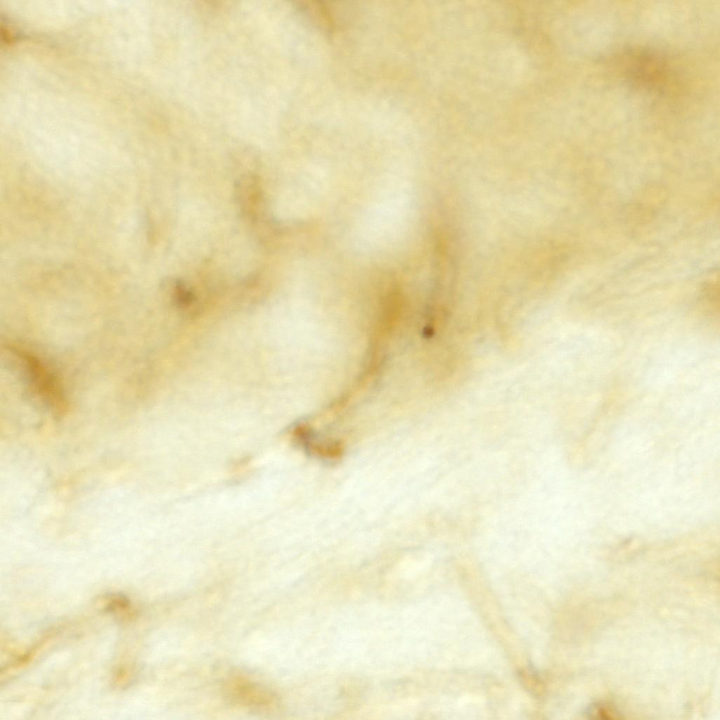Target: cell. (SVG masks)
I'll return each instance as SVG.
<instances>
[{"label": "cell", "mask_w": 720, "mask_h": 720, "mask_svg": "<svg viewBox=\"0 0 720 720\" xmlns=\"http://www.w3.org/2000/svg\"><path fill=\"white\" fill-rule=\"evenodd\" d=\"M592 715L600 716V718H613L614 713H612L610 709L607 708L605 706L597 705L592 710ZM596 716V717H597Z\"/></svg>", "instance_id": "5"}, {"label": "cell", "mask_w": 720, "mask_h": 720, "mask_svg": "<svg viewBox=\"0 0 720 720\" xmlns=\"http://www.w3.org/2000/svg\"><path fill=\"white\" fill-rule=\"evenodd\" d=\"M8 349L18 365L28 391L49 411L62 413L66 409L65 398L58 380L49 366L29 351L13 346Z\"/></svg>", "instance_id": "1"}, {"label": "cell", "mask_w": 720, "mask_h": 720, "mask_svg": "<svg viewBox=\"0 0 720 720\" xmlns=\"http://www.w3.org/2000/svg\"><path fill=\"white\" fill-rule=\"evenodd\" d=\"M628 67V74L637 84L644 86L660 89L665 83L666 65L664 60L655 53L641 51L633 53Z\"/></svg>", "instance_id": "3"}, {"label": "cell", "mask_w": 720, "mask_h": 720, "mask_svg": "<svg viewBox=\"0 0 720 720\" xmlns=\"http://www.w3.org/2000/svg\"><path fill=\"white\" fill-rule=\"evenodd\" d=\"M105 602V609L108 612L124 617H131L134 615L129 600L123 595L112 594L108 596Z\"/></svg>", "instance_id": "4"}, {"label": "cell", "mask_w": 720, "mask_h": 720, "mask_svg": "<svg viewBox=\"0 0 720 720\" xmlns=\"http://www.w3.org/2000/svg\"><path fill=\"white\" fill-rule=\"evenodd\" d=\"M224 692L232 702L245 707L269 709L277 700L274 693L266 686L243 675H233L224 684Z\"/></svg>", "instance_id": "2"}]
</instances>
